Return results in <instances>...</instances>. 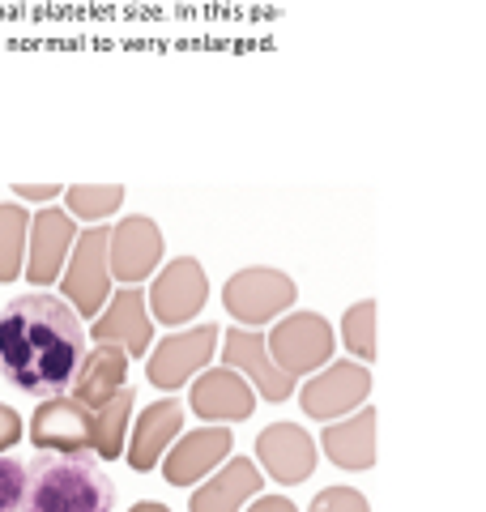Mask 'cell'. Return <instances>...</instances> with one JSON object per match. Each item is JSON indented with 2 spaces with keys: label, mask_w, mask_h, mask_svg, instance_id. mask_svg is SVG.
<instances>
[{
  "label": "cell",
  "mask_w": 486,
  "mask_h": 512,
  "mask_svg": "<svg viewBox=\"0 0 486 512\" xmlns=\"http://www.w3.org/2000/svg\"><path fill=\"white\" fill-rule=\"evenodd\" d=\"M222 329L218 325H201V329H188V333H175V338L158 342L145 359V376H150L154 389H184V384L201 372V367L214 359Z\"/></svg>",
  "instance_id": "cell-7"
},
{
  "label": "cell",
  "mask_w": 486,
  "mask_h": 512,
  "mask_svg": "<svg viewBox=\"0 0 486 512\" xmlns=\"http://www.w3.org/2000/svg\"><path fill=\"white\" fill-rule=\"evenodd\" d=\"M342 338L354 359H376V303L363 299L342 316Z\"/></svg>",
  "instance_id": "cell-24"
},
{
  "label": "cell",
  "mask_w": 486,
  "mask_h": 512,
  "mask_svg": "<svg viewBox=\"0 0 486 512\" xmlns=\"http://www.w3.org/2000/svg\"><path fill=\"white\" fill-rule=\"evenodd\" d=\"M56 184H18V197L22 201H52L56 197Z\"/></svg>",
  "instance_id": "cell-29"
},
{
  "label": "cell",
  "mask_w": 486,
  "mask_h": 512,
  "mask_svg": "<svg viewBox=\"0 0 486 512\" xmlns=\"http://www.w3.org/2000/svg\"><path fill=\"white\" fill-rule=\"evenodd\" d=\"M265 478L256 470V461L248 457H235V461H222V470L209 478L201 491H192V512H239L252 495H261Z\"/></svg>",
  "instance_id": "cell-19"
},
{
  "label": "cell",
  "mask_w": 486,
  "mask_h": 512,
  "mask_svg": "<svg viewBox=\"0 0 486 512\" xmlns=\"http://www.w3.org/2000/svg\"><path fill=\"white\" fill-rule=\"evenodd\" d=\"M94 342H120L128 350V359L150 355L154 316H150V308H145L141 286H124V291L107 295L103 316H94Z\"/></svg>",
  "instance_id": "cell-12"
},
{
  "label": "cell",
  "mask_w": 486,
  "mask_h": 512,
  "mask_svg": "<svg viewBox=\"0 0 486 512\" xmlns=\"http://www.w3.org/2000/svg\"><path fill=\"white\" fill-rule=\"evenodd\" d=\"M222 363L231 367V372L248 376L256 384V393L269 397V402H286L290 393H295V376H286L278 363L269 359V346L256 329H231L222 342Z\"/></svg>",
  "instance_id": "cell-13"
},
{
  "label": "cell",
  "mask_w": 486,
  "mask_h": 512,
  "mask_svg": "<svg viewBox=\"0 0 486 512\" xmlns=\"http://www.w3.org/2000/svg\"><path fill=\"white\" fill-rule=\"evenodd\" d=\"M128 376V350L120 342H94V350H86L77 376L69 384V397H77L81 406L99 410L116 389H124Z\"/></svg>",
  "instance_id": "cell-17"
},
{
  "label": "cell",
  "mask_w": 486,
  "mask_h": 512,
  "mask_svg": "<svg viewBox=\"0 0 486 512\" xmlns=\"http://www.w3.org/2000/svg\"><path fill=\"white\" fill-rule=\"evenodd\" d=\"M26 491V461L0 453V512H18Z\"/></svg>",
  "instance_id": "cell-25"
},
{
  "label": "cell",
  "mask_w": 486,
  "mask_h": 512,
  "mask_svg": "<svg viewBox=\"0 0 486 512\" xmlns=\"http://www.w3.org/2000/svg\"><path fill=\"white\" fill-rule=\"evenodd\" d=\"M133 402H137V393L124 384V389H116L94 410V444H90L94 457H103V461L124 457V427L133 419Z\"/></svg>",
  "instance_id": "cell-21"
},
{
  "label": "cell",
  "mask_w": 486,
  "mask_h": 512,
  "mask_svg": "<svg viewBox=\"0 0 486 512\" xmlns=\"http://www.w3.org/2000/svg\"><path fill=\"white\" fill-rule=\"evenodd\" d=\"M128 512H171L167 504H154V500H141V504H133Z\"/></svg>",
  "instance_id": "cell-30"
},
{
  "label": "cell",
  "mask_w": 486,
  "mask_h": 512,
  "mask_svg": "<svg viewBox=\"0 0 486 512\" xmlns=\"http://www.w3.org/2000/svg\"><path fill=\"white\" fill-rule=\"evenodd\" d=\"M371 393V372L363 363H324L320 376L303 384V414H312L320 423H333L342 414L359 410Z\"/></svg>",
  "instance_id": "cell-9"
},
{
  "label": "cell",
  "mask_w": 486,
  "mask_h": 512,
  "mask_svg": "<svg viewBox=\"0 0 486 512\" xmlns=\"http://www.w3.org/2000/svg\"><path fill=\"white\" fill-rule=\"evenodd\" d=\"M307 512H371V508H367V500L354 487H329V491L316 495Z\"/></svg>",
  "instance_id": "cell-26"
},
{
  "label": "cell",
  "mask_w": 486,
  "mask_h": 512,
  "mask_svg": "<svg viewBox=\"0 0 486 512\" xmlns=\"http://www.w3.org/2000/svg\"><path fill=\"white\" fill-rule=\"evenodd\" d=\"M30 440L39 444V453H81L94 444V410L69 393L43 397L30 419Z\"/></svg>",
  "instance_id": "cell-10"
},
{
  "label": "cell",
  "mask_w": 486,
  "mask_h": 512,
  "mask_svg": "<svg viewBox=\"0 0 486 512\" xmlns=\"http://www.w3.org/2000/svg\"><path fill=\"white\" fill-rule=\"evenodd\" d=\"M73 214H64L60 205H43V210L30 218V235H26V261H22V274L35 282V286H47L60 278L64 269V256L73 252Z\"/></svg>",
  "instance_id": "cell-11"
},
{
  "label": "cell",
  "mask_w": 486,
  "mask_h": 512,
  "mask_svg": "<svg viewBox=\"0 0 486 512\" xmlns=\"http://www.w3.org/2000/svg\"><path fill=\"white\" fill-rule=\"evenodd\" d=\"M158 261H162V231L154 218L128 214L111 227V239H107L111 278H120L124 286H141L158 269Z\"/></svg>",
  "instance_id": "cell-8"
},
{
  "label": "cell",
  "mask_w": 486,
  "mask_h": 512,
  "mask_svg": "<svg viewBox=\"0 0 486 512\" xmlns=\"http://www.w3.org/2000/svg\"><path fill=\"white\" fill-rule=\"evenodd\" d=\"M184 427V402H175V397H167V402H154L141 410V419L133 427V448H128V466H133L137 474H150L162 453H167V444L180 436Z\"/></svg>",
  "instance_id": "cell-18"
},
{
  "label": "cell",
  "mask_w": 486,
  "mask_h": 512,
  "mask_svg": "<svg viewBox=\"0 0 486 512\" xmlns=\"http://www.w3.org/2000/svg\"><path fill=\"white\" fill-rule=\"evenodd\" d=\"M226 457H231V431H226V423L188 431L167 453V461H162V478H167L171 487H192V483H201L205 474H214Z\"/></svg>",
  "instance_id": "cell-15"
},
{
  "label": "cell",
  "mask_w": 486,
  "mask_h": 512,
  "mask_svg": "<svg viewBox=\"0 0 486 512\" xmlns=\"http://www.w3.org/2000/svg\"><path fill=\"white\" fill-rule=\"evenodd\" d=\"M26 235H30V214L22 205H0V282L22 278Z\"/></svg>",
  "instance_id": "cell-22"
},
{
  "label": "cell",
  "mask_w": 486,
  "mask_h": 512,
  "mask_svg": "<svg viewBox=\"0 0 486 512\" xmlns=\"http://www.w3.org/2000/svg\"><path fill=\"white\" fill-rule=\"evenodd\" d=\"M18 440H22V419H18V410L0 406V453H5L9 444H18Z\"/></svg>",
  "instance_id": "cell-27"
},
{
  "label": "cell",
  "mask_w": 486,
  "mask_h": 512,
  "mask_svg": "<svg viewBox=\"0 0 486 512\" xmlns=\"http://www.w3.org/2000/svg\"><path fill=\"white\" fill-rule=\"evenodd\" d=\"M64 201H69V214L103 222L124 205V188L120 184H73L69 192H64Z\"/></svg>",
  "instance_id": "cell-23"
},
{
  "label": "cell",
  "mask_w": 486,
  "mask_h": 512,
  "mask_svg": "<svg viewBox=\"0 0 486 512\" xmlns=\"http://www.w3.org/2000/svg\"><path fill=\"white\" fill-rule=\"evenodd\" d=\"M188 402L209 423H243V419H252V410H256V393L231 367H214V372L192 380Z\"/></svg>",
  "instance_id": "cell-16"
},
{
  "label": "cell",
  "mask_w": 486,
  "mask_h": 512,
  "mask_svg": "<svg viewBox=\"0 0 486 512\" xmlns=\"http://www.w3.org/2000/svg\"><path fill=\"white\" fill-rule=\"evenodd\" d=\"M107 239H111V227H90L86 235H77L73 239V261H69V269H60L64 299L73 303L77 316H99V308L111 295Z\"/></svg>",
  "instance_id": "cell-5"
},
{
  "label": "cell",
  "mask_w": 486,
  "mask_h": 512,
  "mask_svg": "<svg viewBox=\"0 0 486 512\" xmlns=\"http://www.w3.org/2000/svg\"><path fill=\"white\" fill-rule=\"evenodd\" d=\"M116 483L90 448L81 453H39L26 466L18 512H111Z\"/></svg>",
  "instance_id": "cell-2"
},
{
  "label": "cell",
  "mask_w": 486,
  "mask_h": 512,
  "mask_svg": "<svg viewBox=\"0 0 486 512\" xmlns=\"http://www.w3.org/2000/svg\"><path fill=\"white\" fill-rule=\"evenodd\" d=\"M256 461L282 487H295L316 470V440L299 423H273L256 436Z\"/></svg>",
  "instance_id": "cell-14"
},
{
  "label": "cell",
  "mask_w": 486,
  "mask_h": 512,
  "mask_svg": "<svg viewBox=\"0 0 486 512\" xmlns=\"http://www.w3.org/2000/svg\"><path fill=\"white\" fill-rule=\"evenodd\" d=\"M324 453H329L333 466L342 470H371V461H376V410H354L350 419H333L324 427Z\"/></svg>",
  "instance_id": "cell-20"
},
{
  "label": "cell",
  "mask_w": 486,
  "mask_h": 512,
  "mask_svg": "<svg viewBox=\"0 0 486 512\" xmlns=\"http://www.w3.org/2000/svg\"><path fill=\"white\" fill-rule=\"evenodd\" d=\"M269 359L282 367L286 376H312L333 359V325L320 312H290L273 325L265 338Z\"/></svg>",
  "instance_id": "cell-3"
},
{
  "label": "cell",
  "mask_w": 486,
  "mask_h": 512,
  "mask_svg": "<svg viewBox=\"0 0 486 512\" xmlns=\"http://www.w3.org/2000/svg\"><path fill=\"white\" fill-rule=\"evenodd\" d=\"M154 274L158 278L150 286V295H145V308L162 325H188L209 299V278L201 261L197 256H175V261H167V269H154Z\"/></svg>",
  "instance_id": "cell-6"
},
{
  "label": "cell",
  "mask_w": 486,
  "mask_h": 512,
  "mask_svg": "<svg viewBox=\"0 0 486 512\" xmlns=\"http://www.w3.org/2000/svg\"><path fill=\"white\" fill-rule=\"evenodd\" d=\"M295 282H290L282 269H269V265H252V269H239V274L222 286V303L239 325H269L273 316H282L286 308H295Z\"/></svg>",
  "instance_id": "cell-4"
},
{
  "label": "cell",
  "mask_w": 486,
  "mask_h": 512,
  "mask_svg": "<svg viewBox=\"0 0 486 512\" xmlns=\"http://www.w3.org/2000/svg\"><path fill=\"white\" fill-rule=\"evenodd\" d=\"M248 512H299V508L290 504L286 495H261V500H256Z\"/></svg>",
  "instance_id": "cell-28"
},
{
  "label": "cell",
  "mask_w": 486,
  "mask_h": 512,
  "mask_svg": "<svg viewBox=\"0 0 486 512\" xmlns=\"http://www.w3.org/2000/svg\"><path fill=\"white\" fill-rule=\"evenodd\" d=\"M81 359H86V329L73 303L35 291L0 308V376L18 393H69Z\"/></svg>",
  "instance_id": "cell-1"
}]
</instances>
